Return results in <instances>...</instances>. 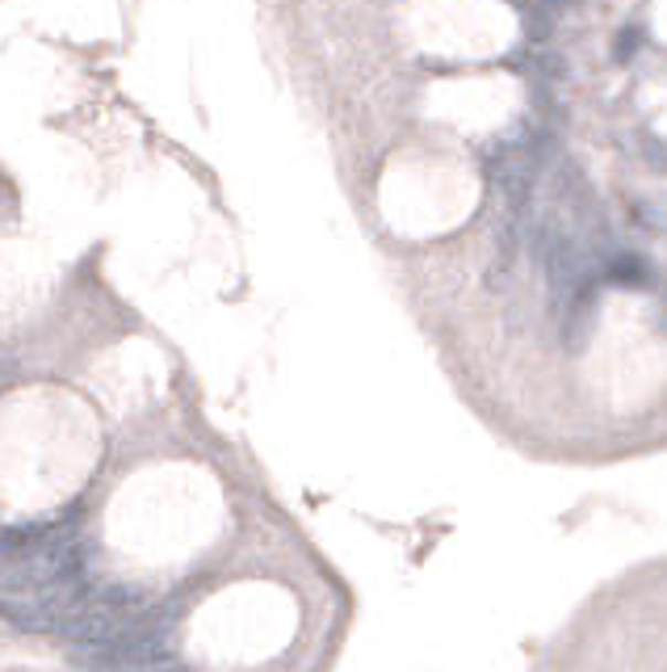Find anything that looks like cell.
Listing matches in <instances>:
<instances>
[{"instance_id":"cell-4","label":"cell","mask_w":667,"mask_h":672,"mask_svg":"<svg viewBox=\"0 0 667 672\" xmlns=\"http://www.w3.org/2000/svg\"><path fill=\"white\" fill-rule=\"evenodd\" d=\"M638 46H643V30H638V25H622L617 39H613V60L629 63L638 55Z\"/></svg>"},{"instance_id":"cell-3","label":"cell","mask_w":667,"mask_h":672,"mask_svg":"<svg viewBox=\"0 0 667 672\" xmlns=\"http://www.w3.org/2000/svg\"><path fill=\"white\" fill-rule=\"evenodd\" d=\"M550 30H554V9H550L546 0H533V4H525V39L538 46V42L550 39Z\"/></svg>"},{"instance_id":"cell-1","label":"cell","mask_w":667,"mask_h":672,"mask_svg":"<svg viewBox=\"0 0 667 672\" xmlns=\"http://www.w3.org/2000/svg\"><path fill=\"white\" fill-rule=\"evenodd\" d=\"M84 567H88L84 538L67 525H55L39 546L0 559V597L72 585V580H84Z\"/></svg>"},{"instance_id":"cell-2","label":"cell","mask_w":667,"mask_h":672,"mask_svg":"<svg viewBox=\"0 0 667 672\" xmlns=\"http://www.w3.org/2000/svg\"><path fill=\"white\" fill-rule=\"evenodd\" d=\"M601 277L613 282V286H629V291H638V286H647L650 282V265H647V256H638V252L613 249L605 261H601Z\"/></svg>"}]
</instances>
